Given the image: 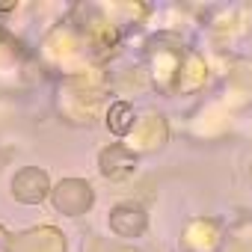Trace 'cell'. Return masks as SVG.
<instances>
[{"label":"cell","instance_id":"1","mask_svg":"<svg viewBox=\"0 0 252 252\" xmlns=\"http://www.w3.org/2000/svg\"><path fill=\"white\" fill-rule=\"evenodd\" d=\"M110 128L116 131V134H125L131 128V107L128 104H116L113 110H110Z\"/></svg>","mask_w":252,"mask_h":252}]
</instances>
